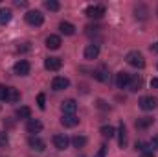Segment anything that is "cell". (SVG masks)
I'll return each mask as SVG.
<instances>
[{"mask_svg": "<svg viewBox=\"0 0 158 157\" xmlns=\"http://www.w3.org/2000/svg\"><path fill=\"white\" fill-rule=\"evenodd\" d=\"M125 61H127L131 67H134V69H143V67H145V57H143V54L138 52V50L129 52V54L125 56Z\"/></svg>", "mask_w": 158, "mask_h": 157, "instance_id": "cell-1", "label": "cell"}, {"mask_svg": "<svg viewBox=\"0 0 158 157\" xmlns=\"http://www.w3.org/2000/svg\"><path fill=\"white\" fill-rule=\"evenodd\" d=\"M101 135H103L105 139H112V137L116 135V129H114L112 126H103V128H101Z\"/></svg>", "mask_w": 158, "mask_h": 157, "instance_id": "cell-23", "label": "cell"}, {"mask_svg": "<svg viewBox=\"0 0 158 157\" xmlns=\"http://www.w3.org/2000/svg\"><path fill=\"white\" fill-rule=\"evenodd\" d=\"M118 133H119V148H125V144H127V129H125V124L123 122L119 124Z\"/></svg>", "mask_w": 158, "mask_h": 157, "instance_id": "cell-21", "label": "cell"}, {"mask_svg": "<svg viewBox=\"0 0 158 157\" xmlns=\"http://www.w3.org/2000/svg\"><path fill=\"white\" fill-rule=\"evenodd\" d=\"M68 85H70V79L64 78V76H57L52 81V89L53 91H64V89H68Z\"/></svg>", "mask_w": 158, "mask_h": 157, "instance_id": "cell-7", "label": "cell"}, {"mask_svg": "<svg viewBox=\"0 0 158 157\" xmlns=\"http://www.w3.org/2000/svg\"><path fill=\"white\" fill-rule=\"evenodd\" d=\"M156 15H158V9H156Z\"/></svg>", "mask_w": 158, "mask_h": 157, "instance_id": "cell-37", "label": "cell"}, {"mask_svg": "<svg viewBox=\"0 0 158 157\" xmlns=\"http://www.w3.org/2000/svg\"><path fill=\"white\" fill-rule=\"evenodd\" d=\"M98 56H99V44L98 43L86 44V48H85V59H96Z\"/></svg>", "mask_w": 158, "mask_h": 157, "instance_id": "cell-9", "label": "cell"}, {"mask_svg": "<svg viewBox=\"0 0 158 157\" xmlns=\"http://www.w3.org/2000/svg\"><path fill=\"white\" fill-rule=\"evenodd\" d=\"M30 148L31 150H35V152H44V148H46V142L39 139V137H30Z\"/></svg>", "mask_w": 158, "mask_h": 157, "instance_id": "cell-11", "label": "cell"}, {"mask_svg": "<svg viewBox=\"0 0 158 157\" xmlns=\"http://www.w3.org/2000/svg\"><path fill=\"white\" fill-rule=\"evenodd\" d=\"M72 144H74L76 148H83V146L86 144V137H83V135H76V137L72 139Z\"/></svg>", "mask_w": 158, "mask_h": 157, "instance_id": "cell-25", "label": "cell"}, {"mask_svg": "<svg viewBox=\"0 0 158 157\" xmlns=\"http://www.w3.org/2000/svg\"><path fill=\"white\" fill-rule=\"evenodd\" d=\"M61 67H63V61H61L59 57H46V59H44V69H46V70H53V72H55V70H59Z\"/></svg>", "mask_w": 158, "mask_h": 157, "instance_id": "cell-8", "label": "cell"}, {"mask_svg": "<svg viewBox=\"0 0 158 157\" xmlns=\"http://www.w3.org/2000/svg\"><path fill=\"white\" fill-rule=\"evenodd\" d=\"M132 92H138L140 89H142V78L140 76H131V81H129V85H127Z\"/></svg>", "mask_w": 158, "mask_h": 157, "instance_id": "cell-18", "label": "cell"}, {"mask_svg": "<svg viewBox=\"0 0 158 157\" xmlns=\"http://www.w3.org/2000/svg\"><path fill=\"white\" fill-rule=\"evenodd\" d=\"M129 81H131V74H129V72H118V74H116V85H118L119 89L127 87Z\"/></svg>", "mask_w": 158, "mask_h": 157, "instance_id": "cell-13", "label": "cell"}, {"mask_svg": "<svg viewBox=\"0 0 158 157\" xmlns=\"http://www.w3.org/2000/svg\"><path fill=\"white\" fill-rule=\"evenodd\" d=\"M85 15L88 19H101L105 15V6H88L85 9Z\"/></svg>", "mask_w": 158, "mask_h": 157, "instance_id": "cell-3", "label": "cell"}, {"mask_svg": "<svg viewBox=\"0 0 158 157\" xmlns=\"http://www.w3.org/2000/svg\"><path fill=\"white\" fill-rule=\"evenodd\" d=\"M156 105H158V100L153 98V96H143L140 100V107L143 111H153V109H156Z\"/></svg>", "mask_w": 158, "mask_h": 157, "instance_id": "cell-5", "label": "cell"}, {"mask_svg": "<svg viewBox=\"0 0 158 157\" xmlns=\"http://www.w3.org/2000/svg\"><path fill=\"white\" fill-rule=\"evenodd\" d=\"M7 144V135L4 131H0V146H6Z\"/></svg>", "mask_w": 158, "mask_h": 157, "instance_id": "cell-30", "label": "cell"}, {"mask_svg": "<svg viewBox=\"0 0 158 157\" xmlns=\"http://www.w3.org/2000/svg\"><path fill=\"white\" fill-rule=\"evenodd\" d=\"M151 87H153V89H158V78L151 79Z\"/></svg>", "mask_w": 158, "mask_h": 157, "instance_id": "cell-33", "label": "cell"}, {"mask_svg": "<svg viewBox=\"0 0 158 157\" xmlns=\"http://www.w3.org/2000/svg\"><path fill=\"white\" fill-rule=\"evenodd\" d=\"M15 6H19V7H26V2H20V0H17V2H15Z\"/></svg>", "mask_w": 158, "mask_h": 157, "instance_id": "cell-34", "label": "cell"}, {"mask_svg": "<svg viewBox=\"0 0 158 157\" xmlns=\"http://www.w3.org/2000/svg\"><path fill=\"white\" fill-rule=\"evenodd\" d=\"M94 78L99 79V81H103V83H107V81H109V70H107L105 67H101V69L94 70Z\"/></svg>", "mask_w": 158, "mask_h": 157, "instance_id": "cell-19", "label": "cell"}, {"mask_svg": "<svg viewBox=\"0 0 158 157\" xmlns=\"http://www.w3.org/2000/svg\"><path fill=\"white\" fill-rule=\"evenodd\" d=\"M37 104H39V109H46V96L42 92L37 96Z\"/></svg>", "mask_w": 158, "mask_h": 157, "instance_id": "cell-29", "label": "cell"}, {"mask_svg": "<svg viewBox=\"0 0 158 157\" xmlns=\"http://www.w3.org/2000/svg\"><path fill=\"white\" fill-rule=\"evenodd\" d=\"M46 46H48L50 50H57V48L61 46V37H59V35H48V37H46Z\"/></svg>", "mask_w": 158, "mask_h": 157, "instance_id": "cell-17", "label": "cell"}, {"mask_svg": "<svg viewBox=\"0 0 158 157\" xmlns=\"http://www.w3.org/2000/svg\"><path fill=\"white\" fill-rule=\"evenodd\" d=\"M151 124H153V118L151 117H142V118L136 120V128H138V129H145V128H149Z\"/></svg>", "mask_w": 158, "mask_h": 157, "instance_id": "cell-22", "label": "cell"}, {"mask_svg": "<svg viewBox=\"0 0 158 157\" xmlns=\"http://www.w3.org/2000/svg\"><path fill=\"white\" fill-rule=\"evenodd\" d=\"M26 22L30 24V26H40L42 22H44V15L40 13V11H28L26 13Z\"/></svg>", "mask_w": 158, "mask_h": 157, "instance_id": "cell-2", "label": "cell"}, {"mask_svg": "<svg viewBox=\"0 0 158 157\" xmlns=\"http://www.w3.org/2000/svg\"><path fill=\"white\" fill-rule=\"evenodd\" d=\"M30 63L28 61H24V59H20V61H17L15 63V67H13V70H15V74L17 76H28L30 74Z\"/></svg>", "mask_w": 158, "mask_h": 157, "instance_id": "cell-4", "label": "cell"}, {"mask_svg": "<svg viewBox=\"0 0 158 157\" xmlns=\"http://www.w3.org/2000/svg\"><path fill=\"white\" fill-rule=\"evenodd\" d=\"M151 52H158V43H155V44H151Z\"/></svg>", "mask_w": 158, "mask_h": 157, "instance_id": "cell-35", "label": "cell"}, {"mask_svg": "<svg viewBox=\"0 0 158 157\" xmlns=\"http://www.w3.org/2000/svg\"><path fill=\"white\" fill-rule=\"evenodd\" d=\"M61 124H63L64 128H74V126H77L79 124V118L76 117V115H63Z\"/></svg>", "mask_w": 158, "mask_h": 157, "instance_id": "cell-14", "label": "cell"}, {"mask_svg": "<svg viewBox=\"0 0 158 157\" xmlns=\"http://www.w3.org/2000/svg\"><path fill=\"white\" fill-rule=\"evenodd\" d=\"M26 129H28L30 133H39L40 129H42V122L37 120V118H30L28 124H26Z\"/></svg>", "mask_w": 158, "mask_h": 157, "instance_id": "cell-12", "label": "cell"}, {"mask_svg": "<svg viewBox=\"0 0 158 157\" xmlns=\"http://www.w3.org/2000/svg\"><path fill=\"white\" fill-rule=\"evenodd\" d=\"M7 96H9V87L0 85V100H7Z\"/></svg>", "mask_w": 158, "mask_h": 157, "instance_id": "cell-28", "label": "cell"}, {"mask_svg": "<svg viewBox=\"0 0 158 157\" xmlns=\"http://www.w3.org/2000/svg\"><path fill=\"white\" fill-rule=\"evenodd\" d=\"M149 146H151V150H158V135L156 137H153V141H151Z\"/></svg>", "mask_w": 158, "mask_h": 157, "instance_id": "cell-32", "label": "cell"}, {"mask_svg": "<svg viewBox=\"0 0 158 157\" xmlns=\"http://www.w3.org/2000/svg\"><path fill=\"white\" fill-rule=\"evenodd\" d=\"M143 157H153V154H145Z\"/></svg>", "mask_w": 158, "mask_h": 157, "instance_id": "cell-36", "label": "cell"}, {"mask_svg": "<svg viewBox=\"0 0 158 157\" xmlns=\"http://www.w3.org/2000/svg\"><path fill=\"white\" fill-rule=\"evenodd\" d=\"M59 30H61L63 35H74V34H76V26H74L72 22H66V20H63V22L59 24Z\"/></svg>", "mask_w": 158, "mask_h": 157, "instance_id": "cell-15", "label": "cell"}, {"mask_svg": "<svg viewBox=\"0 0 158 157\" xmlns=\"http://www.w3.org/2000/svg\"><path fill=\"white\" fill-rule=\"evenodd\" d=\"M44 6H46V9H50V11H59V7H61V4H59L57 0H46Z\"/></svg>", "mask_w": 158, "mask_h": 157, "instance_id": "cell-26", "label": "cell"}, {"mask_svg": "<svg viewBox=\"0 0 158 157\" xmlns=\"http://www.w3.org/2000/svg\"><path fill=\"white\" fill-rule=\"evenodd\" d=\"M15 115H17V118H31V109L28 107V105H22V107H19L17 111H15Z\"/></svg>", "mask_w": 158, "mask_h": 157, "instance_id": "cell-20", "label": "cell"}, {"mask_svg": "<svg viewBox=\"0 0 158 157\" xmlns=\"http://www.w3.org/2000/svg\"><path fill=\"white\" fill-rule=\"evenodd\" d=\"M20 100V92L13 87H9V96H7V102H19Z\"/></svg>", "mask_w": 158, "mask_h": 157, "instance_id": "cell-27", "label": "cell"}, {"mask_svg": "<svg viewBox=\"0 0 158 157\" xmlns=\"http://www.w3.org/2000/svg\"><path fill=\"white\" fill-rule=\"evenodd\" d=\"M107 150H109V148L103 144V146L99 148V152H98V155H96V157H105V155H107Z\"/></svg>", "mask_w": 158, "mask_h": 157, "instance_id": "cell-31", "label": "cell"}, {"mask_svg": "<svg viewBox=\"0 0 158 157\" xmlns=\"http://www.w3.org/2000/svg\"><path fill=\"white\" fill-rule=\"evenodd\" d=\"M53 144H55L57 150H66L68 144H70V139L66 135H55L53 137Z\"/></svg>", "mask_w": 158, "mask_h": 157, "instance_id": "cell-10", "label": "cell"}, {"mask_svg": "<svg viewBox=\"0 0 158 157\" xmlns=\"http://www.w3.org/2000/svg\"><path fill=\"white\" fill-rule=\"evenodd\" d=\"M11 19H13V11H11L9 7H0V24L4 26V24H7Z\"/></svg>", "mask_w": 158, "mask_h": 157, "instance_id": "cell-16", "label": "cell"}, {"mask_svg": "<svg viewBox=\"0 0 158 157\" xmlns=\"http://www.w3.org/2000/svg\"><path fill=\"white\" fill-rule=\"evenodd\" d=\"M134 11H136V17H138V19H147V15H149L147 7H145V6H142V4H140V6H136V7H134Z\"/></svg>", "mask_w": 158, "mask_h": 157, "instance_id": "cell-24", "label": "cell"}, {"mask_svg": "<svg viewBox=\"0 0 158 157\" xmlns=\"http://www.w3.org/2000/svg\"><path fill=\"white\" fill-rule=\"evenodd\" d=\"M61 111H63V115H76V111H77V104H76V100H64L63 104H61Z\"/></svg>", "mask_w": 158, "mask_h": 157, "instance_id": "cell-6", "label": "cell"}]
</instances>
